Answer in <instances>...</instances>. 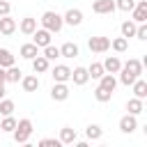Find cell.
<instances>
[{
  "label": "cell",
  "instance_id": "22",
  "mask_svg": "<svg viewBox=\"0 0 147 147\" xmlns=\"http://www.w3.org/2000/svg\"><path fill=\"white\" fill-rule=\"evenodd\" d=\"M99 85L103 87V90H108V92H115V87H117V80H115V76L113 74H103L101 78H99Z\"/></svg>",
  "mask_w": 147,
  "mask_h": 147
},
{
  "label": "cell",
  "instance_id": "28",
  "mask_svg": "<svg viewBox=\"0 0 147 147\" xmlns=\"http://www.w3.org/2000/svg\"><path fill=\"white\" fill-rule=\"evenodd\" d=\"M94 99H96L99 103H106V101L113 99V92H108V90H103L101 85H96V90H94Z\"/></svg>",
  "mask_w": 147,
  "mask_h": 147
},
{
  "label": "cell",
  "instance_id": "11",
  "mask_svg": "<svg viewBox=\"0 0 147 147\" xmlns=\"http://www.w3.org/2000/svg\"><path fill=\"white\" fill-rule=\"evenodd\" d=\"M62 21H64L67 25H71V28H74V25H80V23H83V11L71 7V9H67V14L62 16Z\"/></svg>",
  "mask_w": 147,
  "mask_h": 147
},
{
  "label": "cell",
  "instance_id": "9",
  "mask_svg": "<svg viewBox=\"0 0 147 147\" xmlns=\"http://www.w3.org/2000/svg\"><path fill=\"white\" fill-rule=\"evenodd\" d=\"M136 129H138V119H136V115L126 113V115L119 119V131H122V133H133Z\"/></svg>",
  "mask_w": 147,
  "mask_h": 147
},
{
  "label": "cell",
  "instance_id": "21",
  "mask_svg": "<svg viewBox=\"0 0 147 147\" xmlns=\"http://www.w3.org/2000/svg\"><path fill=\"white\" fill-rule=\"evenodd\" d=\"M126 110H129L131 115H136V117H138V115L145 110V103H142V99H138V96L129 99V101H126Z\"/></svg>",
  "mask_w": 147,
  "mask_h": 147
},
{
  "label": "cell",
  "instance_id": "29",
  "mask_svg": "<svg viewBox=\"0 0 147 147\" xmlns=\"http://www.w3.org/2000/svg\"><path fill=\"white\" fill-rule=\"evenodd\" d=\"M16 129V119L11 117V115H5V119L0 122V131H5V133H11Z\"/></svg>",
  "mask_w": 147,
  "mask_h": 147
},
{
  "label": "cell",
  "instance_id": "6",
  "mask_svg": "<svg viewBox=\"0 0 147 147\" xmlns=\"http://www.w3.org/2000/svg\"><path fill=\"white\" fill-rule=\"evenodd\" d=\"M51 76H53V83H67L71 78V69L67 64H55L51 69Z\"/></svg>",
  "mask_w": 147,
  "mask_h": 147
},
{
  "label": "cell",
  "instance_id": "36",
  "mask_svg": "<svg viewBox=\"0 0 147 147\" xmlns=\"http://www.w3.org/2000/svg\"><path fill=\"white\" fill-rule=\"evenodd\" d=\"M62 142L60 140H55V138H44V140H39V147H60Z\"/></svg>",
  "mask_w": 147,
  "mask_h": 147
},
{
  "label": "cell",
  "instance_id": "7",
  "mask_svg": "<svg viewBox=\"0 0 147 147\" xmlns=\"http://www.w3.org/2000/svg\"><path fill=\"white\" fill-rule=\"evenodd\" d=\"M30 37H32V44H37L39 48H44V46H48V44H51V32H48L46 28H37Z\"/></svg>",
  "mask_w": 147,
  "mask_h": 147
},
{
  "label": "cell",
  "instance_id": "27",
  "mask_svg": "<svg viewBox=\"0 0 147 147\" xmlns=\"http://www.w3.org/2000/svg\"><path fill=\"white\" fill-rule=\"evenodd\" d=\"M85 136H87L90 140H101V136H103V129H101L99 124H90V126L85 129Z\"/></svg>",
  "mask_w": 147,
  "mask_h": 147
},
{
  "label": "cell",
  "instance_id": "4",
  "mask_svg": "<svg viewBox=\"0 0 147 147\" xmlns=\"http://www.w3.org/2000/svg\"><path fill=\"white\" fill-rule=\"evenodd\" d=\"M87 46L92 53H106L110 48V39L108 37H90L87 39Z\"/></svg>",
  "mask_w": 147,
  "mask_h": 147
},
{
  "label": "cell",
  "instance_id": "3",
  "mask_svg": "<svg viewBox=\"0 0 147 147\" xmlns=\"http://www.w3.org/2000/svg\"><path fill=\"white\" fill-rule=\"evenodd\" d=\"M11 133H14V140H16L18 145H25V142L30 140V136H32V122H30L28 117L18 119V122H16V129H14Z\"/></svg>",
  "mask_w": 147,
  "mask_h": 147
},
{
  "label": "cell",
  "instance_id": "5",
  "mask_svg": "<svg viewBox=\"0 0 147 147\" xmlns=\"http://www.w3.org/2000/svg\"><path fill=\"white\" fill-rule=\"evenodd\" d=\"M69 94H71V90H69L67 83H53V87H51V99L53 101H67Z\"/></svg>",
  "mask_w": 147,
  "mask_h": 147
},
{
  "label": "cell",
  "instance_id": "15",
  "mask_svg": "<svg viewBox=\"0 0 147 147\" xmlns=\"http://www.w3.org/2000/svg\"><path fill=\"white\" fill-rule=\"evenodd\" d=\"M76 138H78L76 129H71V126H62V129H60V138H57V140H60L62 145H74Z\"/></svg>",
  "mask_w": 147,
  "mask_h": 147
},
{
  "label": "cell",
  "instance_id": "34",
  "mask_svg": "<svg viewBox=\"0 0 147 147\" xmlns=\"http://www.w3.org/2000/svg\"><path fill=\"white\" fill-rule=\"evenodd\" d=\"M136 7V0H117L115 2V9H119V11H131Z\"/></svg>",
  "mask_w": 147,
  "mask_h": 147
},
{
  "label": "cell",
  "instance_id": "18",
  "mask_svg": "<svg viewBox=\"0 0 147 147\" xmlns=\"http://www.w3.org/2000/svg\"><path fill=\"white\" fill-rule=\"evenodd\" d=\"M131 87H133V96H138V99H147V80H142L140 76L131 83Z\"/></svg>",
  "mask_w": 147,
  "mask_h": 147
},
{
  "label": "cell",
  "instance_id": "25",
  "mask_svg": "<svg viewBox=\"0 0 147 147\" xmlns=\"http://www.w3.org/2000/svg\"><path fill=\"white\" fill-rule=\"evenodd\" d=\"M7 71V83H18L21 78H23V71L16 67V64H11V67H7L5 69Z\"/></svg>",
  "mask_w": 147,
  "mask_h": 147
},
{
  "label": "cell",
  "instance_id": "10",
  "mask_svg": "<svg viewBox=\"0 0 147 147\" xmlns=\"http://www.w3.org/2000/svg\"><path fill=\"white\" fill-rule=\"evenodd\" d=\"M92 11L94 14H113L115 11V0H94Z\"/></svg>",
  "mask_w": 147,
  "mask_h": 147
},
{
  "label": "cell",
  "instance_id": "35",
  "mask_svg": "<svg viewBox=\"0 0 147 147\" xmlns=\"http://www.w3.org/2000/svg\"><path fill=\"white\" fill-rule=\"evenodd\" d=\"M133 37H138L140 41H145V39H147V25H145V23H138V25H136V34H133Z\"/></svg>",
  "mask_w": 147,
  "mask_h": 147
},
{
  "label": "cell",
  "instance_id": "13",
  "mask_svg": "<svg viewBox=\"0 0 147 147\" xmlns=\"http://www.w3.org/2000/svg\"><path fill=\"white\" fill-rule=\"evenodd\" d=\"M69 80H74V85H85L90 80V74H87L85 67H76V69H71V78Z\"/></svg>",
  "mask_w": 147,
  "mask_h": 147
},
{
  "label": "cell",
  "instance_id": "1",
  "mask_svg": "<svg viewBox=\"0 0 147 147\" xmlns=\"http://www.w3.org/2000/svg\"><path fill=\"white\" fill-rule=\"evenodd\" d=\"M117 74H119V83L129 87L138 76H142V62H140V60H136V57H131L129 62H124V64H122V69H119Z\"/></svg>",
  "mask_w": 147,
  "mask_h": 147
},
{
  "label": "cell",
  "instance_id": "17",
  "mask_svg": "<svg viewBox=\"0 0 147 147\" xmlns=\"http://www.w3.org/2000/svg\"><path fill=\"white\" fill-rule=\"evenodd\" d=\"M30 62H32V71H34V74H46L48 67H51V60H46L44 55H37V57H32Z\"/></svg>",
  "mask_w": 147,
  "mask_h": 147
},
{
  "label": "cell",
  "instance_id": "19",
  "mask_svg": "<svg viewBox=\"0 0 147 147\" xmlns=\"http://www.w3.org/2000/svg\"><path fill=\"white\" fill-rule=\"evenodd\" d=\"M103 64V69L108 71V74H117L119 69H122V62H119V57L117 55H108L106 57V62H101Z\"/></svg>",
  "mask_w": 147,
  "mask_h": 147
},
{
  "label": "cell",
  "instance_id": "14",
  "mask_svg": "<svg viewBox=\"0 0 147 147\" xmlns=\"http://www.w3.org/2000/svg\"><path fill=\"white\" fill-rule=\"evenodd\" d=\"M21 87H23L25 92H37V90H39V76H37V74L23 76V78H21Z\"/></svg>",
  "mask_w": 147,
  "mask_h": 147
},
{
  "label": "cell",
  "instance_id": "8",
  "mask_svg": "<svg viewBox=\"0 0 147 147\" xmlns=\"http://www.w3.org/2000/svg\"><path fill=\"white\" fill-rule=\"evenodd\" d=\"M131 14H133V23H145L147 21V0H140V2H136V7L131 9Z\"/></svg>",
  "mask_w": 147,
  "mask_h": 147
},
{
  "label": "cell",
  "instance_id": "16",
  "mask_svg": "<svg viewBox=\"0 0 147 147\" xmlns=\"http://www.w3.org/2000/svg\"><path fill=\"white\" fill-rule=\"evenodd\" d=\"M60 57H67V60L78 57V46H76L74 41H64V44L60 46Z\"/></svg>",
  "mask_w": 147,
  "mask_h": 147
},
{
  "label": "cell",
  "instance_id": "32",
  "mask_svg": "<svg viewBox=\"0 0 147 147\" xmlns=\"http://www.w3.org/2000/svg\"><path fill=\"white\" fill-rule=\"evenodd\" d=\"M11 113H14V101L2 96V99H0V115L5 117V115H11Z\"/></svg>",
  "mask_w": 147,
  "mask_h": 147
},
{
  "label": "cell",
  "instance_id": "39",
  "mask_svg": "<svg viewBox=\"0 0 147 147\" xmlns=\"http://www.w3.org/2000/svg\"><path fill=\"white\" fill-rule=\"evenodd\" d=\"M5 94H7V90H5V83H0V99H2Z\"/></svg>",
  "mask_w": 147,
  "mask_h": 147
},
{
  "label": "cell",
  "instance_id": "26",
  "mask_svg": "<svg viewBox=\"0 0 147 147\" xmlns=\"http://www.w3.org/2000/svg\"><path fill=\"white\" fill-rule=\"evenodd\" d=\"M110 48H113L115 53H124V51L129 48V39H126V37H117V39L110 41Z\"/></svg>",
  "mask_w": 147,
  "mask_h": 147
},
{
  "label": "cell",
  "instance_id": "37",
  "mask_svg": "<svg viewBox=\"0 0 147 147\" xmlns=\"http://www.w3.org/2000/svg\"><path fill=\"white\" fill-rule=\"evenodd\" d=\"M9 11H11V5L7 0H0V16H7Z\"/></svg>",
  "mask_w": 147,
  "mask_h": 147
},
{
  "label": "cell",
  "instance_id": "33",
  "mask_svg": "<svg viewBox=\"0 0 147 147\" xmlns=\"http://www.w3.org/2000/svg\"><path fill=\"white\" fill-rule=\"evenodd\" d=\"M44 57H46V60H57V57H60V48L53 46V44L44 46Z\"/></svg>",
  "mask_w": 147,
  "mask_h": 147
},
{
  "label": "cell",
  "instance_id": "12",
  "mask_svg": "<svg viewBox=\"0 0 147 147\" xmlns=\"http://www.w3.org/2000/svg\"><path fill=\"white\" fill-rule=\"evenodd\" d=\"M16 32V21L7 14V16H0V34H5V37H9V34H14Z\"/></svg>",
  "mask_w": 147,
  "mask_h": 147
},
{
  "label": "cell",
  "instance_id": "2",
  "mask_svg": "<svg viewBox=\"0 0 147 147\" xmlns=\"http://www.w3.org/2000/svg\"><path fill=\"white\" fill-rule=\"evenodd\" d=\"M39 21H41V28H46L51 34H53V32H60L62 25H64V21H62V16H60L57 11H44Z\"/></svg>",
  "mask_w": 147,
  "mask_h": 147
},
{
  "label": "cell",
  "instance_id": "24",
  "mask_svg": "<svg viewBox=\"0 0 147 147\" xmlns=\"http://www.w3.org/2000/svg\"><path fill=\"white\" fill-rule=\"evenodd\" d=\"M87 74H90V78L99 80V78L106 74V69H103V64H101V62H92V64L87 67Z\"/></svg>",
  "mask_w": 147,
  "mask_h": 147
},
{
  "label": "cell",
  "instance_id": "30",
  "mask_svg": "<svg viewBox=\"0 0 147 147\" xmlns=\"http://www.w3.org/2000/svg\"><path fill=\"white\" fill-rule=\"evenodd\" d=\"M14 64V55H11V51H7V48H0V67H11Z\"/></svg>",
  "mask_w": 147,
  "mask_h": 147
},
{
  "label": "cell",
  "instance_id": "23",
  "mask_svg": "<svg viewBox=\"0 0 147 147\" xmlns=\"http://www.w3.org/2000/svg\"><path fill=\"white\" fill-rule=\"evenodd\" d=\"M37 55H39V46H37V44H23V46H21V57L32 60V57H37Z\"/></svg>",
  "mask_w": 147,
  "mask_h": 147
},
{
  "label": "cell",
  "instance_id": "31",
  "mask_svg": "<svg viewBox=\"0 0 147 147\" xmlns=\"http://www.w3.org/2000/svg\"><path fill=\"white\" fill-rule=\"evenodd\" d=\"M119 30H122V37H126V39H129V37H133V34H136V23H133V21H124V23L119 25Z\"/></svg>",
  "mask_w": 147,
  "mask_h": 147
},
{
  "label": "cell",
  "instance_id": "20",
  "mask_svg": "<svg viewBox=\"0 0 147 147\" xmlns=\"http://www.w3.org/2000/svg\"><path fill=\"white\" fill-rule=\"evenodd\" d=\"M18 30L23 32V34H32L34 30H37V18H32V16H25L23 21H21V25H18Z\"/></svg>",
  "mask_w": 147,
  "mask_h": 147
},
{
  "label": "cell",
  "instance_id": "38",
  "mask_svg": "<svg viewBox=\"0 0 147 147\" xmlns=\"http://www.w3.org/2000/svg\"><path fill=\"white\" fill-rule=\"evenodd\" d=\"M0 83H7V71H5V67H0Z\"/></svg>",
  "mask_w": 147,
  "mask_h": 147
}]
</instances>
